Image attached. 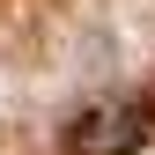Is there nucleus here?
<instances>
[{"instance_id": "obj_1", "label": "nucleus", "mask_w": 155, "mask_h": 155, "mask_svg": "<svg viewBox=\"0 0 155 155\" xmlns=\"http://www.w3.org/2000/svg\"><path fill=\"white\" fill-rule=\"evenodd\" d=\"M140 140H148V111L140 104H89L81 118L67 126L74 155H133Z\"/></svg>"}]
</instances>
